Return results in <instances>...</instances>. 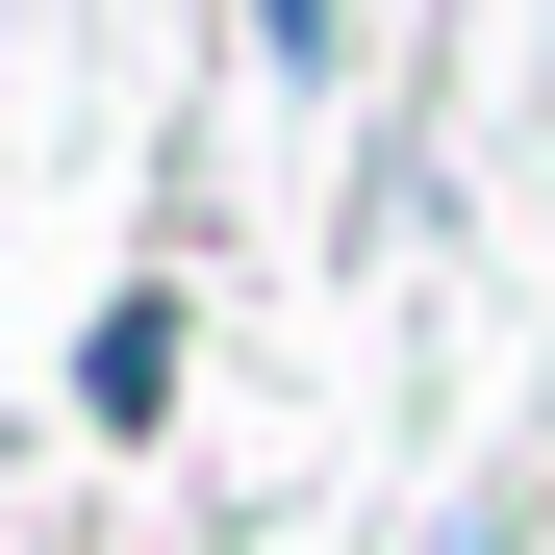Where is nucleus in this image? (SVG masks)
I'll use <instances>...</instances> for the list:
<instances>
[{
	"mask_svg": "<svg viewBox=\"0 0 555 555\" xmlns=\"http://www.w3.org/2000/svg\"><path fill=\"white\" fill-rule=\"evenodd\" d=\"M76 404H102V429H152V404H177V304H152V278L76 328Z\"/></svg>",
	"mask_w": 555,
	"mask_h": 555,
	"instance_id": "f257e3e1",
	"label": "nucleus"
},
{
	"mask_svg": "<svg viewBox=\"0 0 555 555\" xmlns=\"http://www.w3.org/2000/svg\"><path fill=\"white\" fill-rule=\"evenodd\" d=\"M253 51L278 76H353V0H253Z\"/></svg>",
	"mask_w": 555,
	"mask_h": 555,
	"instance_id": "f03ea898",
	"label": "nucleus"
},
{
	"mask_svg": "<svg viewBox=\"0 0 555 555\" xmlns=\"http://www.w3.org/2000/svg\"><path fill=\"white\" fill-rule=\"evenodd\" d=\"M404 555H530V480H480V505H429Z\"/></svg>",
	"mask_w": 555,
	"mask_h": 555,
	"instance_id": "7ed1b4c3",
	"label": "nucleus"
}]
</instances>
